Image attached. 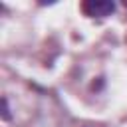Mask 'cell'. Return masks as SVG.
I'll list each match as a JSON object with an SVG mask.
<instances>
[{
	"label": "cell",
	"mask_w": 127,
	"mask_h": 127,
	"mask_svg": "<svg viewBox=\"0 0 127 127\" xmlns=\"http://www.w3.org/2000/svg\"><path fill=\"white\" fill-rule=\"evenodd\" d=\"M81 8H83V12H85L87 16L103 18V16H109V14L115 10V4H113V2H85Z\"/></svg>",
	"instance_id": "6da1fadb"
}]
</instances>
